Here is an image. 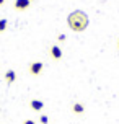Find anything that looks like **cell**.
Listing matches in <instances>:
<instances>
[{
  "label": "cell",
  "mask_w": 119,
  "mask_h": 124,
  "mask_svg": "<svg viewBox=\"0 0 119 124\" xmlns=\"http://www.w3.org/2000/svg\"><path fill=\"white\" fill-rule=\"evenodd\" d=\"M88 23H90L88 15L85 12H82V10H75V12H72L67 16V25H69L70 30L75 31V33L85 31L88 28Z\"/></svg>",
  "instance_id": "1"
},
{
  "label": "cell",
  "mask_w": 119,
  "mask_h": 124,
  "mask_svg": "<svg viewBox=\"0 0 119 124\" xmlns=\"http://www.w3.org/2000/svg\"><path fill=\"white\" fill-rule=\"evenodd\" d=\"M43 69H44V64L43 62H39V61H34L30 64V74L31 75H41V72H43Z\"/></svg>",
  "instance_id": "2"
},
{
  "label": "cell",
  "mask_w": 119,
  "mask_h": 124,
  "mask_svg": "<svg viewBox=\"0 0 119 124\" xmlns=\"http://www.w3.org/2000/svg\"><path fill=\"white\" fill-rule=\"evenodd\" d=\"M30 5H31V0H15V3H13L15 10H18V12L28 10V8H30Z\"/></svg>",
  "instance_id": "3"
},
{
  "label": "cell",
  "mask_w": 119,
  "mask_h": 124,
  "mask_svg": "<svg viewBox=\"0 0 119 124\" xmlns=\"http://www.w3.org/2000/svg\"><path fill=\"white\" fill-rule=\"evenodd\" d=\"M49 54H51V57H52L54 61H59V59H62V49H60L59 46H51Z\"/></svg>",
  "instance_id": "4"
},
{
  "label": "cell",
  "mask_w": 119,
  "mask_h": 124,
  "mask_svg": "<svg viewBox=\"0 0 119 124\" xmlns=\"http://www.w3.org/2000/svg\"><path fill=\"white\" fill-rule=\"evenodd\" d=\"M3 77H5V82H7V83H8V85H12L13 82L16 80V72L10 69V70H7V72H5V75H3Z\"/></svg>",
  "instance_id": "5"
},
{
  "label": "cell",
  "mask_w": 119,
  "mask_h": 124,
  "mask_svg": "<svg viewBox=\"0 0 119 124\" xmlns=\"http://www.w3.org/2000/svg\"><path fill=\"white\" fill-rule=\"evenodd\" d=\"M30 106H31V109H34V111H41L44 108V103L41 100H31L30 101Z\"/></svg>",
  "instance_id": "6"
},
{
  "label": "cell",
  "mask_w": 119,
  "mask_h": 124,
  "mask_svg": "<svg viewBox=\"0 0 119 124\" xmlns=\"http://www.w3.org/2000/svg\"><path fill=\"white\" fill-rule=\"evenodd\" d=\"M72 111L75 113V114H82V113L85 111V106L82 105V103H74L72 105Z\"/></svg>",
  "instance_id": "7"
},
{
  "label": "cell",
  "mask_w": 119,
  "mask_h": 124,
  "mask_svg": "<svg viewBox=\"0 0 119 124\" xmlns=\"http://www.w3.org/2000/svg\"><path fill=\"white\" fill-rule=\"evenodd\" d=\"M7 25H8V20H5V18L0 20V33H3L7 30Z\"/></svg>",
  "instance_id": "8"
},
{
  "label": "cell",
  "mask_w": 119,
  "mask_h": 124,
  "mask_svg": "<svg viewBox=\"0 0 119 124\" xmlns=\"http://www.w3.org/2000/svg\"><path fill=\"white\" fill-rule=\"evenodd\" d=\"M39 123L41 124H47L49 123V118H47L46 114H41V116H39Z\"/></svg>",
  "instance_id": "9"
},
{
  "label": "cell",
  "mask_w": 119,
  "mask_h": 124,
  "mask_svg": "<svg viewBox=\"0 0 119 124\" xmlns=\"http://www.w3.org/2000/svg\"><path fill=\"white\" fill-rule=\"evenodd\" d=\"M65 34H62V33H60V34H59V36H57V41H60V43H64V41H65Z\"/></svg>",
  "instance_id": "10"
},
{
  "label": "cell",
  "mask_w": 119,
  "mask_h": 124,
  "mask_svg": "<svg viewBox=\"0 0 119 124\" xmlns=\"http://www.w3.org/2000/svg\"><path fill=\"white\" fill-rule=\"evenodd\" d=\"M23 124H36V121H33V119H26V121H23Z\"/></svg>",
  "instance_id": "11"
},
{
  "label": "cell",
  "mask_w": 119,
  "mask_h": 124,
  "mask_svg": "<svg viewBox=\"0 0 119 124\" xmlns=\"http://www.w3.org/2000/svg\"><path fill=\"white\" fill-rule=\"evenodd\" d=\"M3 3H5V0H0V7L3 5Z\"/></svg>",
  "instance_id": "12"
},
{
  "label": "cell",
  "mask_w": 119,
  "mask_h": 124,
  "mask_svg": "<svg viewBox=\"0 0 119 124\" xmlns=\"http://www.w3.org/2000/svg\"><path fill=\"white\" fill-rule=\"evenodd\" d=\"M118 49H119V39H118Z\"/></svg>",
  "instance_id": "13"
}]
</instances>
